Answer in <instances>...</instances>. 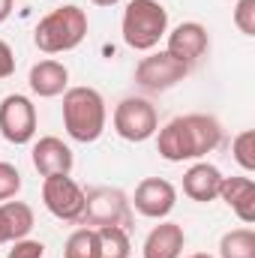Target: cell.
Here are the masks:
<instances>
[{"label": "cell", "instance_id": "obj_10", "mask_svg": "<svg viewBox=\"0 0 255 258\" xmlns=\"http://www.w3.org/2000/svg\"><path fill=\"white\" fill-rule=\"evenodd\" d=\"M132 204L147 219H165L174 210V204H177V189L168 180H162V177H144L135 186Z\"/></svg>", "mask_w": 255, "mask_h": 258}, {"label": "cell", "instance_id": "obj_21", "mask_svg": "<svg viewBox=\"0 0 255 258\" xmlns=\"http://www.w3.org/2000/svg\"><path fill=\"white\" fill-rule=\"evenodd\" d=\"M231 153H234V162L243 171H255V132L252 129H243L231 141Z\"/></svg>", "mask_w": 255, "mask_h": 258}, {"label": "cell", "instance_id": "obj_26", "mask_svg": "<svg viewBox=\"0 0 255 258\" xmlns=\"http://www.w3.org/2000/svg\"><path fill=\"white\" fill-rule=\"evenodd\" d=\"M12 6H15V0H0V24L12 15Z\"/></svg>", "mask_w": 255, "mask_h": 258}, {"label": "cell", "instance_id": "obj_16", "mask_svg": "<svg viewBox=\"0 0 255 258\" xmlns=\"http://www.w3.org/2000/svg\"><path fill=\"white\" fill-rule=\"evenodd\" d=\"M30 90L39 96V99H54L66 93V84H69V69L57 60H39L30 69Z\"/></svg>", "mask_w": 255, "mask_h": 258}, {"label": "cell", "instance_id": "obj_19", "mask_svg": "<svg viewBox=\"0 0 255 258\" xmlns=\"http://www.w3.org/2000/svg\"><path fill=\"white\" fill-rule=\"evenodd\" d=\"M99 234V258H129L132 255V243H129V231L117 225H105L96 228Z\"/></svg>", "mask_w": 255, "mask_h": 258}, {"label": "cell", "instance_id": "obj_17", "mask_svg": "<svg viewBox=\"0 0 255 258\" xmlns=\"http://www.w3.org/2000/svg\"><path fill=\"white\" fill-rule=\"evenodd\" d=\"M0 216H3L9 240H21L33 228V207L24 204V201H3L0 204Z\"/></svg>", "mask_w": 255, "mask_h": 258}, {"label": "cell", "instance_id": "obj_6", "mask_svg": "<svg viewBox=\"0 0 255 258\" xmlns=\"http://www.w3.org/2000/svg\"><path fill=\"white\" fill-rule=\"evenodd\" d=\"M159 129V114L156 108L141 99V96H126L123 102H117L114 108V132L123 138V141H147L153 138Z\"/></svg>", "mask_w": 255, "mask_h": 258}, {"label": "cell", "instance_id": "obj_24", "mask_svg": "<svg viewBox=\"0 0 255 258\" xmlns=\"http://www.w3.org/2000/svg\"><path fill=\"white\" fill-rule=\"evenodd\" d=\"M6 258H45V243L42 240H30V237L12 240V249L6 252Z\"/></svg>", "mask_w": 255, "mask_h": 258}, {"label": "cell", "instance_id": "obj_11", "mask_svg": "<svg viewBox=\"0 0 255 258\" xmlns=\"http://www.w3.org/2000/svg\"><path fill=\"white\" fill-rule=\"evenodd\" d=\"M168 36V54L174 57V60H180L183 66H192L198 63L204 54H207V48H210V36H207V27L204 24H198V21H183V24H177L171 33H165Z\"/></svg>", "mask_w": 255, "mask_h": 258}, {"label": "cell", "instance_id": "obj_9", "mask_svg": "<svg viewBox=\"0 0 255 258\" xmlns=\"http://www.w3.org/2000/svg\"><path fill=\"white\" fill-rule=\"evenodd\" d=\"M0 135L9 144H27L36 135V105L21 96V93H9L0 102Z\"/></svg>", "mask_w": 255, "mask_h": 258}, {"label": "cell", "instance_id": "obj_12", "mask_svg": "<svg viewBox=\"0 0 255 258\" xmlns=\"http://www.w3.org/2000/svg\"><path fill=\"white\" fill-rule=\"evenodd\" d=\"M33 168L42 174V177H51V174H69L72 165H75V156L69 150V144H63L60 138L54 135H45L33 144Z\"/></svg>", "mask_w": 255, "mask_h": 258}, {"label": "cell", "instance_id": "obj_18", "mask_svg": "<svg viewBox=\"0 0 255 258\" xmlns=\"http://www.w3.org/2000/svg\"><path fill=\"white\" fill-rule=\"evenodd\" d=\"M219 258H255V231L252 228L225 231L219 240Z\"/></svg>", "mask_w": 255, "mask_h": 258}, {"label": "cell", "instance_id": "obj_14", "mask_svg": "<svg viewBox=\"0 0 255 258\" xmlns=\"http://www.w3.org/2000/svg\"><path fill=\"white\" fill-rule=\"evenodd\" d=\"M186 246V234L177 222H159L144 240V258H180Z\"/></svg>", "mask_w": 255, "mask_h": 258}, {"label": "cell", "instance_id": "obj_7", "mask_svg": "<svg viewBox=\"0 0 255 258\" xmlns=\"http://www.w3.org/2000/svg\"><path fill=\"white\" fill-rule=\"evenodd\" d=\"M186 72H189V66L174 60L168 51H156V54H147L138 60L135 84L150 90V93H162V90H171L174 84H180L186 78Z\"/></svg>", "mask_w": 255, "mask_h": 258}, {"label": "cell", "instance_id": "obj_2", "mask_svg": "<svg viewBox=\"0 0 255 258\" xmlns=\"http://www.w3.org/2000/svg\"><path fill=\"white\" fill-rule=\"evenodd\" d=\"M105 99L93 87H66L63 93V126L69 138L81 144H93L105 132Z\"/></svg>", "mask_w": 255, "mask_h": 258}, {"label": "cell", "instance_id": "obj_3", "mask_svg": "<svg viewBox=\"0 0 255 258\" xmlns=\"http://www.w3.org/2000/svg\"><path fill=\"white\" fill-rule=\"evenodd\" d=\"M84 36H87V12L81 6H72V3L48 12L33 30V42L45 54L72 51L84 42Z\"/></svg>", "mask_w": 255, "mask_h": 258}, {"label": "cell", "instance_id": "obj_20", "mask_svg": "<svg viewBox=\"0 0 255 258\" xmlns=\"http://www.w3.org/2000/svg\"><path fill=\"white\" fill-rule=\"evenodd\" d=\"M63 258H99V234L96 228H78L66 237Z\"/></svg>", "mask_w": 255, "mask_h": 258}, {"label": "cell", "instance_id": "obj_13", "mask_svg": "<svg viewBox=\"0 0 255 258\" xmlns=\"http://www.w3.org/2000/svg\"><path fill=\"white\" fill-rule=\"evenodd\" d=\"M219 198L240 216L243 225L255 222V180L252 177H222Z\"/></svg>", "mask_w": 255, "mask_h": 258}, {"label": "cell", "instance_id": "obj_22", "mask_svg": "<svg viewBox=\"0 0 255 258\" xmlns=\"http://www.w3.org/2000/svg\"><path fill=\"white\" fill-rule=\"evenodd\" d=\"M21 189V174L12 162H0V201L15 198Z\"/></svg>", "mask_w": 255, "mask_h": 258}, {"label": "cell", "instance_id": "obj_4", "mask_svg": "<svg viewBox=\"0 0 255 258\" xmlns=\"http://www.w3.org/2000/svg\"><path fill=\"white\" fill-rule=\"evenodd\" d=\"M120 33L132 51H153L168 33V9L159 0H129L123 9Z\"/></svg>", "mask_w": 255, "mask_h": 258}, {"label": "cell", "instance_id": "obj_8", "mask_svg": "<svg viewBox=\"0 0 255 258\" xmlns=\"http://www.w3.org/2000/svg\"><path fill=\"white\" fill-rule=\"evenodd\" d=\"M42 201L51 216L63 222H81L84 213V189L69 174H51L42 183Z\"/></svg>", "mask_w": 255, "mask_h": 258}, {"label": "cell", "instance_id": "obj_29", "mask_svg": "<svg viewBox=\"0 0 255 258\" xmlns=\"http://www.w3.org/2000/svg\"><path fill=\"white\" fill-rule=\"evenodd\" d=\"M189 258H213V255H207V252H195V255H189Z\"/></svg>", "mask_w": 255, "mask_h": 258}, {"label": "cell", "instance_id": "obj_15", "mask_svg": "<svg viewBox=\"0 0 255 258\" xmlns=\"http://www.w3.org/2000/svg\"><path fill=\"white\" fill-rule=\"evenodd\" d=\"M219 186H222V171L210 162H195L183 174V192L189 195L192 201L207 204V201L219 198Z\"/></svg>", "mask_w": 255, "mask_h": 258}, {"label": "cell", "instance_id": "obj_25", "mask_svg": "<svg viewBox=\"0 0 255 258\" xmlns=\"http://www.w3.org/2000/svg\"><path fill=\"white\" fill-rule=\"evenodd\" d=\"M15 72V54H12V48L0 39V78H9Z\"/></svg>", "mask_w": 255, "mask_h": 258}, {"label": "cell", "instance_id": "obj_1", "mask_svg": "<svg viewBox=\"0 0 255 258\" xmlns=\"http://www.w3.org/2000/svg\"><path fill=\"white\" fill-rule=\"evenodd\" d=\"M222 141V126L210 114H183L159 129L156 147L165 162H186L201 159L210 150H216Z\"/></svg>", "mask_w": 255, "mask_h": 258}, {"label": "cell", "instance_id": "obj_27", "mask_svg": "<svg viewBox=\"0 0 255 258\" xmlns=\"http://www.w3.org/2000/svg\"><path fill=\"white\" fill-rule=\"evenodd\" d=\"M0 243H9V234H6V225H3V216H0Z\"/></svg>", "mask_w": 255, "mask_h": 258}, {"label": "cell", "instance_id": "obj_23", "mask_svg": "<svg viewBox=\"0 0 255 258\" xmlns=\"http://www.w3.org/2000/svg\"><path fill=\"white\" fill-rule=\"evenodd\" d=\"M234 24L243 36H255V0H240L234 6Z\"/></svg>", "mask_w": 255, "mask_h": 258}, {"label": "cell", "instance_id": "obj_28", "mask_svg": "<svg viewBox=\"0 0 255 258\" xmlns=\"http://www.w3.org/2000/svg\"><path fill=\"white\" fill-rule=\"evenodd\" d=\"M90 3H96V6H117L120 0H90Z\"/></svg>", "mask_w": 255, "mask_h": 258}, {"label": "cell", "instance_id": "obj_5", "mask_svg": "<svg viewBox=\"0 0 255 258\" xmlns=\"http://www.w3.org/2000/svg\"><path fill=\"white\" fill-rule=\"evenodd\" d=\"M129 201L120 189H111V186H93L84 192V213H81V222L87 225H96V228H105V225H117V228H129Z\"/></svg>", "mask_w": 255, "mask_h": 258}]
</instances>
